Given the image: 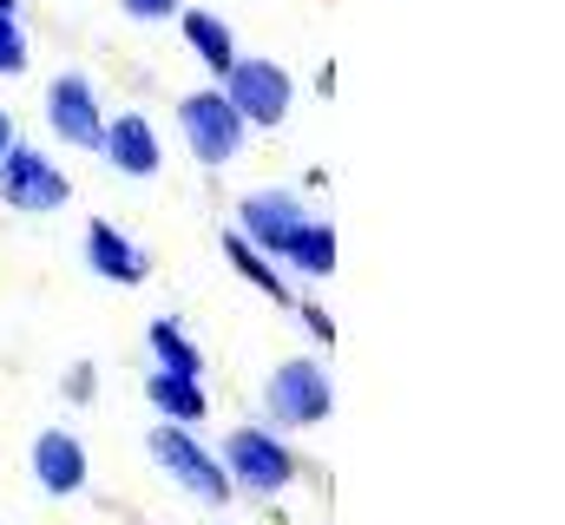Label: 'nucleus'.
I'll use <instances>...</instances> for the list:
<instances>
[{"instance_id": "obj_1", "label": "nucleus", "mask_w": 565, "mask_h": 525, "mask_svg": "<svg viewBox=\"0 0 565 525\" xmlns=\"http://www.w3.org/2000/svg\"><path fill=\"white\" fill-rule=\"evenodd\" d=\"M335 414V382L316 355H282L264 375V427L270 433H309Z\"/></svg>"}, {"instance_id": "obj_2", "label": "nucleus", "mask_w": 565, "mask_h": 525, "mask_svg": "<svg viewBox=\"0 0 565 525\" xmlns=\"http://www.w3.org/2000/svg\"><path fill=\"white\" fill-rule=\"evenodd\" d=\"M145 453H151V467L178 486V493H191L198 506H231L237 500V486L224 480V467H217V453L198 440V427H171V420H151V433H145Z\"/></svg>"}, {"instance_id": "obj_3", "label": "nucleus", "mask_w": 565, "mask_h": 525, "mask_svg": "<svg viewBox=\"0 0 565 525\" xmlns=\"http://www.w3.org/2000/svg\"><path fill=\"white\" fill-rule=\"evenodd\" d=\"M211 86L231 99V113L250 131H277L289 119V106H296V73L282 60H270V53H237L231 73L211 79Z\"/></svg>"}, {"instance_id": "obj_4", "label": "nucleus", "mask_w": 565, "mask_h": 525, "mask_svg": "<svg viewBox=\"0 0 565 525\" xmlns=\"http://www.w3.org/2000/svg\"><path fill=\"white\" fill-rule=\"evenodd\" d=\"M217 467H224V480H231L237 493H257V500H277V493L296 486V453H289V440L270 433V427H257V420L224 433Z\"/></svg>"}, {"instance_id": "obj_5", "label": "nucleus", "mask_w": 565, "mask_h": 525, "mask_svg": "<svg viewBox=\"0 0 565 525\" xmlns=\"http://www.w3.org/2000/svg\"><path fill=\"white\" fill-rule=\"evenodd\" d=\"M0 204L20 211V217H53V211L73 204V178H66L60 158H46L40 144L13 138V144L0 151Z\"/></svg>"}, {"instance_id": "obj_6", "label": "nucleus", "mask_w": 565, "mask_h": 525, "mask_svg": "<svg viewBox=\"0 0 565 525\" xmlns=\"http://www.w3.org/2000/svg\"><path fill=\"white\" fill-rule=\"evenodd\" d=\"M178 138H184V151H191L204 171H224V164L244 158L250 126L231 113V99H224L217 86H198V93L178 99Z\"/></svg>"}, {"instance_id": "obj_7", "label": "nucleus", "mask_w": 565, "mask_h": 525, "mask_svg": "<svg viewBox=\"0 0 565 525\" xmlns=\"http://www.w3.org/2000/svg\"><path fill=\"white\" fill-rule=\"evenodd\" d=\"M40 113H46V131L66 144V151H99V138H106V106H99V86L86 79V73H53L46 79V99H40Z\"/></svg>"}, {"instance_id": "obj_8", "label": "nucleus", "mask_w": 565, "mask_h": 525, "mask_svg": "<svg viewBox=\"0 0 565 525\" xmlns=\"http://www.w3.org/2000/svg\"><path fill=\"white\" fill-rule=\"evenodd\" d=\"M309 217V204H302V191H289V184H257V191H244L237 197V237L250 244V250H264V257L277 262V250L296 237V224Z\"/></svg>"}, {"instance_id": "obj_9", "label": "nucleus", "mask_w": 565, "mask_h": 525, "mask_svg": "<svg viewBox=\"0 0 565 525\" xmlns=\"http://www.w3.org/2000/svg\"><path fill=\"white\" fill-rule=\"evenodd\" d=\"M26 473H33V486L46 500H79L93 486V453H86V440L73 427H46L26 447Z\"/></svg>"}, {"instance_id": "obj_10", "label": "nucleus", "mask_w": 565, "mask_h": 525, "mask_svg": "<svg viewBox=\"0 0 565 525\" xmlns=\"http://www.w3.org/2000/svg\"><path fill=\"white\" fill-rule=\"evenodd\" d=\"M79 250H86V269H93L99 282H113V289H139V282H151V250H145L132 231H119L113 217H93Z\"/></svg>"}, {"instance_id": "obj_11", "label": "nucleus", "mask_w": 565, "mask_h": 525, "mask_svg": "<svg viewBox=\"0 0 565 525\" xmlns=\"http://www.w3.org/2000/svg\"><path fill=\"white\" fill-rule=\"evenodd\" d=\"M99 158L119 171V178H158L164 171V138L158 126L145 119V113H119V119H106V138H99Z\"/></svg>"}, {"instance_id": "obj_12", "label": "nucleus", "mask_w": 565, "mask_h": 525, "mask_svg": "<svg viewBox=\"0 0 565 525\" xmlns=\"http://www.w3.org/2000/svg\"><path fill=\"white\" fill-rule=\"evenodd\" d=\"M277 269L289 282H322V276H335V224L309 211V217L296 224V237L277 250Z\"/></svg>"}, {"instance_id": "obj_13", "label": "nucleus", "mask_w": 565, "mask_h": 525, "mask_svg": "<svg viewBox=\"0 0 565 525\" xmlns=\"http://www.w3.org/2000/svg\"><path fill=\"white\" fill-rule=\"evenodd\" d=\"M178 33H184V53H191L211 79L231 73V60H237V33H231L224 13H211V7H184V13H178Z\"/></svg>"}, {"instance_id": "obj_14", "label": "nucleus", "mask_w": 565, "mask_h": 525, "mask_svg": "<svg viewBox=\"0 0 565 525\" xmlns=\"http://www.w3.org/2000/svg\"><path fill=\"white\" fill-rule=\"evenodd\" d=\"M145 400H151V414L171 420V427H198V420L211 414L204 382H184V375H164V368H145Z\"/></svg>"}, {"instance_id": "obj_15", "label": "nucleus", "mask_w": 565, "mask_h": 525, "mask_svg": "<svg viewBox=\"0 0 565 525\" xmlns=\"http://www.w3.org/2000/svg\"><path fill=\"white\" fill-rule=\"evenodd\" d=\"M145 349H151V368L184 375V382H204V349L184 335L178 315H151V322H145Z\"/></svg>"}, {"instance_id": "obj_16", "label": "nucleus", "mask_w": 565, "mask_h": 525, "mask_svg": "<svg viewBox=\"0 0 565 525\" xmlns=\"http://www.w3.org/2000/svg\"><path fill=\"white\" fill-rule=\"evenodd\" d=\"M224 262H231V269H237V276L257 289V296H270L277 309H296V282H289V276H282L277 262L264 257V250H250L237 231H224Z\"/></svg>"}, {"instance_id": "obj_17", "label": "nucleus", "mask_w": 565, "mask_h": 525, "mask_svg": "<svg viewBox=\"0 0 565 525\" xmlns=\"http://www.w3.org/2000/svg\"><path fill=\"white\" fill-rule=\"evenodd\" d=\"M33 66V53H26V26H20V13H0V79H20Z\"/></svg>"}, {"instance_id": "obj_18", "label": "nucleus", "mask_w": 565, "mask_h": 525, "mask_svg": "<svg viewBox=\"0 0 565 525\" xmlns=\"http://www.w3.org/2000/svg\"><path fill=\"white\" fill-rule=\"evenodd\" d=\"M66 400H73V407H93V400H99V368H93V362H73V368H66Z\"/></svg>"}, {"instance_id": "obj_19", "label": "nucleus", "mask_w": 565, "mask_h": 525, "mask_svg": "<svg viewBox=\"0 0 565 525\" xmlns=\"http://www.w3.org/2000/svg\"><path fill=\"white\" fill-rule=\"evenodd\" d=\"M289 315H302L309 342H329V349H335V315H329L322 302H302V296H296V309H289Z\"/></svg>"}, {"instance_id": "obj_20", "label": "nucleus", "mask_w": 565, "mask_h": 525, "mask_svg": "<svg viewBox=\"0 0 565 525\" xmlns=\"http://www.w3.org/2000/svg\"><path fill=\"white\" fill-rule=\"evenodd\" d=\"M119 13L151 26V20H178V13H184V0H119Z\"/></svg>"}, {"instance_id": "obj_21", "label": "nucleus", "mask_w": 565, "mask_h": 525, "mask_svg": "<svg viewBox=\"0 0 565 525\" xmlns=\"http://www.w3.org/2000/svg\"><path fill=\"white\" fill-rule=\"evenodd\" d=\"M13 138H20V131H13V113H7V106H0V151H7V144H13Z\"/></svg>"}, {"instance_id": "obj_22", "label": "nucleus", "mask_w": 565, "mask_h": 525, "mask_svg": "<svg viewBox=\"0 0 565 525\" xmlns=\"http://www.w3.org/2000/svg\"><path fill=\"white\" fill-rule=\"evenodd\" d=\"M0 13H20V0H0Z\"/></svg>"}]
</instances>
